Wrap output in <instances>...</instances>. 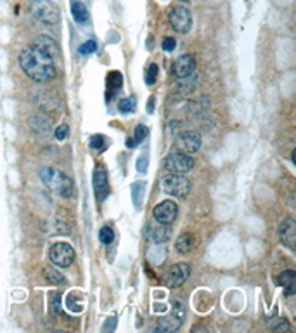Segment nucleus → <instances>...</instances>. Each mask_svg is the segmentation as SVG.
I'll return each mask as SVG.
<instances>
[{
    "label": "nucleus",
    "instance_id": "f257e3e1",
    "mask_svg": "<svg viewBox=\"0 0 296 333\" xmlns=\"http://www.w3.org/2000/svg\"><path fill=\"white\" fill-rule=\"evenodd\" d=\"M19 66L25 71L26 77L31 80L45 83L55 77V63L54 59L38 50L37 47H25L19 52Z\"/></svg>",
    "mask_w": 296,
    "mask_h": 333
},
{
    "label": "nucleus",
    "instance_id": "f03ea898",
    "mask_svg": "<svg viewBox=\"0 0 296 333\" xmlns=\"http://www.w3.org/2000/svg\"><path fill=\"white\" fill-rule=\"evenodd\" d=\"M40 179L43 184L50 189L52 193H55L61 198H71L73 196V182L70 177L66 176L63 170H57L54 166H43L40 169Z\"/></svg>",
    "mask_w": 296,
    "mask_h": 333
},
{
    "label": "nucleus",
    "instance_id": "7ed1b4c3",
    "mask_svg": "<svg viewBox=\"0 0 296 333\" xmlns=\"http://www.w3.org/2000/svg\"><path fill=\"white\" fill-rule=\"evenodd\" d=\"M30 9H31L33 18L38 19L43 25L54 26V25H57L59 19H61V11H59V7L55 6L52 0H33Z\"/></svg>",
    "mask_w": 296,
    "mask_h": 333
},
{
    "label": "nucleus",
    "instance_id": "20e7f679",
    "mask_svg": "<svg viewBox=\"0 0 296 333\" xmlns=\"http://www.w3.org/2000/svg\"><path fill=\"white\" fill-rule=\"evenodd\" d=\"M161 188L170 196L184 198L191 191V181L186 176H182V174H170V176L163 177Z\"/></svg>",
    "mask_w": 296,
    "mask_h": 333
},
{
    "label": "nucleus",
    "instance_id": "39448f33",
    "mask_svg": "<svg viewBox=\"0 0 296 333\" xmlns=\"http://www.w3.org/2000/svg\"><path fill=\"white\" fill-rule=\"evenodd\" d=\"M49 259L55 267L66 269L73 264L75 260V250L71 248V245L65 243V241H59V243L52 245L49 252Z\"/></svg>",
    "mask_w": 296,
    "mask_h": 333
},
{
    "label": "nucleus",
    "instance_id": "423d86ee",
    "mask_svg": "<svg viewBox=\"0 0 296 333\" xmlns=\"http://www.w3.org/2000/svg\"><path fill=\"white\" fill-rule=\"evenodd\" d=\"M168 19H170V25L175 31L179 33H187L193 26V14L187 7L184 6H177L170 11L168 14Z\"/></svg>",
    "mask_w": 296,
    "mask_h": 333
},
{
    "label": "nucleus",
    "instance_id": "0eeeda50",
    "mask_svg": "<svg viewBox=\"0 0 296 333\" xmlns=\"http://www.w3.org/2000/svg\"><path fill=\"white\" fill-rule=\"evenodd\" d=\"M194 160L191 154L186 153H171L165 158V169L171 174H187L189 170H193Z\"/></svg>",
    "mask_w": 296,
    "mask_h": 333
},
{
    "label": "nucleus",
    "instance_id": "6e6552de",
    "mask_svg": "<svg viewBox=\"0 0 296 333\" xmlns=\"http://www.w3.org/2000/svg\"><path fill=\"white\" fill-rule=\"evenodd\" d=\"M201 148V136L194 130H186V132L179 134L175 139V149L186 154L198 153Z\"/></svg>",
    "mask_w": 296,
    "mask_h": 333
},
{
    "label": "nucleus",
    "instance_id": "1a4fd4ad",
    "mask_svg": "<svg viewBox=\"0 0 296 333\" xmlns=\"http://www.w3.org/2000/svg\"><path fill=\"white\" fill-rule=\"evenodd\" d=\"M189 276H191L189 264L179 262V264H175L173 267H170L166 271L165 283H166V287H170V288H179V287H182L187 280H189Z\"/></svg>",
    "mask_w": 296,
    "mask_h": 333
},
{
    "label": "nucleus",
    "instance_id": "9d476101",
    "mask_svg": "<svg viewBox=\"0 0 296 333\" xmlns=\"http://www.w3.org/2000/svg\"><path fill=\"white\" fill-rule=\"evenodd\" d=\"M177 215H179V207L171 200L161 201L153 210V217L158 222H163V224H171V222L177 219Z\"/></svg>",
    "mask_w": 296,
    "mask_h": 333
},
{
    "label": "nucleus",
    "instance_id": "9b49d317",
    "mask_svg": "<svg viewBox=\"0 0 296 333\" xmlns=\"http://www.w3.org/2000/svg\"><path fill=\"white\" fill-rule=\"evenodd\" d=\"M146 236L149 241L153 243H165V241L170 240L171 236V228L170 224H163V222H151V224L146 226Z\"/></svg>",
    "mask_w": 296,
    "mask_h": 333
},
{
    "label": "nucleus",
    "instance_id": "f8f14e48",
    "mask_svg": "<svg viewBox=\"0 0 296 333\" xmlns=\"http://www.w3.org/2000/svg\"><path fill=\"white\" fill-rule=\"evenodd\" d=\"M94 189L97 194V200L104 201L109 194V179H107V170L102 165H97L94 170Z\"/></svg>",
    "mask_w": 296,
    "mask_h": 333
},
{
    "label": "nucleus",
    "instance_id": "ddd939ff",
    "mask_svg": "<svg viewBox=\"0 0 296 333\" xmlns=\"http://www.w3.org/2000/svg\"><path fill=\"white\" fill-rule=\"evenodd\" d=\"M196 70V59L194 56L191 54H184V56H179L173 63V75L177 78H186V77H191Z\"/></svg>",
    "mask_w": 296,
    "mask_h": 333
},
{
    "label": "nucleus",
    "instance_id": "4468645a",
    "mask_svg": "<svg viewBox=\"0 0 296 333\" xmlns=\"http://www.w3.org/2000/svg\"><path fill=\"white\" fill-rule=\"evenodd\" d=\"M33 47H37L38 50H42L43 54H47L52 59H59L61 58V47L57 45V42L52 37H47V35H40V37L35 38Z\"/></svg>",
    "mask_w": 296,
    "mask_h": 333
},
{
    "label": "nucleus",
    "instance_id": "2eb2a0df",
    "mask_svg": "<svg viewBox=\"0 0 296 333\" xmlns=\"http://www.w3.org/2000/svg\"><path fill=\"white\" fill-rule=\"evenodd\" d=\"M279 238H281L282 245H286L287 248H294V243H296V224H294V219L287 217L281 222L279 226Z\"/></svg>",
    "mask_w": 296,
    "mask_h": 333
},
{
    "label": "nucleus",
    "instance_id": "dca6fc26",
    "mask_svg": "<svg viewBox=\"0 0 296 333\" xmlns=\"http://www.w3.org/2000/svg\"><path fill=\"white\" fill-rule=\"evenodd\" d=\"M182 324V319H179L177 316L170 314L168 318H163L159 321L158 324H156L154 330L156 331H161V333H171V331H177L179 328H181Z\"/></svg>",
    "mask_w": 296,
    "mask_h": 333
},
{
    "label": "nucleus",
    "instance_id": "f3484780",
    "mask_svg": "<svg viewBox=\"0 0 296 333\" xmlns=\"http://www.w3.org/2000/svg\"><path fill=\"white\" fill-rule=\"evenodd\" d=\"M279 283L284 287V292H286L287 297L294 295L296 292V274L294 271H284L281 276H279Z\"/></svg>",
    "mask_w": 296,
    "mask_h": 333
},
{
    "label": "nucleus",
    "instance_id": "a211bd4d",
    "mask_svg": "<svg viewBox=\"0 0 296 333\" xmlns=\"http://www.w3.org/2000/svg\"><path fill=\"white\" fill-rule=\"evenodd\" d=\"M196 82H198V77L193 73L191 77H186V78H179V83H177V92L181 96H189L191 92L196 89Z\"/></svg>",
    "mask_w": 296,
    "mask_h": 333
},
{
    "label": "nucleus",
    "instance_id": "6ab92c4d",
    "mask_svg": "<svg viewBox=\"0 0 296 333\" xmlns=\"http://www.w3.org/2000/svg\"><path fill=\"white\" fill-rule=\"evenodd\" d=\"M175 248H177L179 253H189L191 250L194 248V238L189 233H184V235L179 236L177 243H175Z\"/></svg>",
    "mask_w": 296,
    "mask_h": 333
},
{
    "label": "nucleus",
    "instance_id": "aec40b11",
    "mask_svg": "<svg viewBox=\"0 0 296 333\" xmlns=\"http://www.w3.org/2000/svg\"><path fill=\"white\" fill-rule=\"evenodd\" d=\"M122 73H118V71H114V73H109V77H107V101L111 99L113 94H116L120 90V87H122Z\"/></svg>",
    "mask_w": 296,
    "mask_h": 333
},
{
    "label": "nucleus",
    "instance_id": "412c9836",
    "mask_svg": "<svg viewBox=\"0 0 296 333\" xmlns=\"http://www.w3.org/2000/svg\"><path fill=\"white\" fill-rule=\"evenodd\" d=\"M71 14H73V19L77 23H85L87 18H89V11H87V7L82 2L71 4Z\"/></svg>",
    "mask_w": 296,
    "mask_h": 333
},
{
    "label": "nucleus",
    "instance_id": "4be33fe9",
    "mask_svg": "<svg viewBox=\"0 0 296 333\" xmlns=\"http://www.w3.org/2000/svg\"><path fill=\"white\" fill-rule=\"evenodd\" d=\"M132 200L137 208H141L142 200H144V182H135L132 184Z\"/></svg>",
    "mask_w": 296,
    "mask_h": 333
},
{
    "label": "nucleus",
    "instance_id": "5701e85b",
    "mask_svg": "<svg viewBox=\"0 0 296 333\" xmlns=\"http://www.w3.org/2000/svg\"><path fill=\"white\" fill-rule=\"evenodd\" d=\"M171 314L184 321L186 319V305H184L181 300H173V302H171Z\"/></svg>",
    "mask_w": 296,
    "mask_h": 333
},
{
    "label": "nucleus",
    "instance_id": "b1692460",
    "mask_svg": "<svg viewBox=\"0 0 296 333\" xmlns=\"http://www.w3.org/2000/svg\"><path fill=\"white\" fill-rule=\"evenodd\" d=\"M118 109L122 111V113H132V111L135 109V99H132V97L122 99V101L118 102Z\"/></svg>",
    "mask_w": 296,
    "mask_h": 333
},
{
    "label": "nucleus",
    "instance_id": "393cba45",
    "mask_svg": "<svg viewBox=\"0 0 296 333\" xmlns=\"http://www.w3.org/2000/svg\"><path fill=\"white\" fill-rule=\"evenodd\" d=\"M158 65L156 63H153V65H149V68L146 70V83L147 85H153V83L156 82V78H158Z\"/></svg>",
    "mask_w": 296,
    "mask_h": 333
},
{
    "label": "nucleus",
    "instance_id": "a878e982",
    "mask_svg": "<svg viewBox=\"0 0 296 333\" xmlns=\"http://www.w3.org/2000/svg\"><path fill=\"white\" fill-rule=\"evenodd\" d=\"M99 238H101V241H102V243L109 245L111 241L114 240V231L109 228V226H104V228L101 229V231H99Z\"/></svg>",
    "mask_w": 296,
    "mask_h": 333
},
{
    "label": "nucleus",
    "instance_id": "bb28decb",
    "mask_svg": "<svg viewBox=\"0 0 296 333\" xmlns=\"http://www.w3.org/2000/svg\"><path fill=\"white\" fill-rule=\"evenodd\" d=\"M45 276H47V280H49L50 283H54V285H63L66 281L65 276L59 274V272L54 271V269H45Z\"/></svg>",
    "mask_w": 296,
    "mask_h": 333
},
{
    "label": "nucleus",
    "instance_id": "cd10ccee",
    "mask_svg": "<svg viewBox=\"0 0 296 333\" xmlns=\"http://www.w3.org/2000/svg\"><path fill=\"white\" fill-rule=\"evenodd\" d=\"M95 50H97V43H95L94 40H89V42L83 43V45H80L78 52L83 54V56H89L92 52H95Z\"/></svg>",
    "mask_w": 296,
    "mask_h": 333
},
{
    "label": "nucleus",
    "instance_id": "c85d7f7f",
    "mask_svg": "<svg viewBox=\"0 0 296 333\" xmlns=\"http://www.w3.org/2000/svg\"><path fill=\"white\" fill-rule=\"evenodd\" d=\"M68 134H70V129H68V125H59L57 129H55V132H54V136H55V139L57 141H65V139L68 137Z\"/></svg>",
    "mask_w": 296,
    "mask_h": 333
},
{
    "label": "nucleus",
    "instance_id": "c756f323",
    "mask_svg": "<svg viewBox=\"0 0 296 333\" xmlns=\"http://www.w3.org/2000/svg\"><path fill=\"white\" fill-rule=\"evenodd\" d=\"M104 141H106V137L104 136H94L90 139V148L92 149H102Z\"/></svg>",
    "mask_w": 296,
    "mask_h": 333
},
{
    "label": "nucleus",
    "instance_id": "7c9ffc66",
    "mask_svg": "<svg viewBox=\"0 0 296 333\" xmlns=\"http://www.w3.org/2000/svg\"><path fill=\"white\" fill-rule=\"evenodd\" d=\"M52 312L54 314H59L61 312V293H55L52 297Z\"/></svg>",
    "mask_w": 296,
    "mask_h": 333
},
{
    "label": "nucleus",
    "instance_id": "2f4dec72",
    "mask_svg": "<svg viewBox=\"0 0 296 333\" xmlns=\"http://www.w3.org/2000/svg\"><path fill=\"white\" fill-rule=\"evenodd\" d=\"M146 137H147V129H146L144 125H139L137 129H135V137H134V139H135L137 142H142Z\"/></svg>",
    "mask_w": 296,
    "mask_h": 333
},
{
    "label": "nucleus",
    "instance_id": "473e14b6",
    "mask_svg": "<svg viewBox=\"0 0 296 333\" xmlns=\"http://www.w3.org/2000/svg\"><path fill=\"white\" fill-rule=\"evenodd\" d=\"M175 47H177V42H175V38L166 37L165 40H163V50H166V52H171V50H175Z\"/></svg>",
    "mask_w": 296,
    "mask_h": 333
},
{
    "label": "nucleus",
    "instance_id": "72a5a7b5",
    "mask_svg": "<svg viewBox=\"0 0 296 333\" xmlns=\"http://www.w3.org/2000/svg\"><path fill=\"white\" fill-rule=\"evenodd\" d=\"M272 330L274 331H287L289 330V323H287L286 319H279L277 321V324H274V326H272Z\"/></svg>",
    "mask_w": 296,
    "mask_h": 333
},
{
    "label": "nucleus",
    "instance_id": "f704fd0d",
    "mask_svg": "<svg viewBox=\"0 0 296 333\" xmlns=\"http://www.w3.org/2000/svg\"><path fill=\"white\" fill-rule=\"evenodd\" d=\"M147 163H149L147 156H141V158H139V161H137V170H139V172H141V174H146Z\"/></svg>",
    "mask_w": 296,
    "mask_h": 333
},
{
    "label": "nucleus",
    "instance_id": "c9c22d12",
    "mask_svg": "<svg viewBox=\"0 0 296 333\" xmlns=\"http://www.w3.org/2000/svg\"><path fill=\"white\" fill-rule=\"evenodd\" d=\"M114 324H116V319L114 318H109V321H107L106 324H104V330L106 331H111L114 328Z\"/></svg>",
    "mask_w": 296,
    "mask_h": 333
},
{
    "label": "nucleus",
    "instance_id": "e433bc0d",
    "mask_svg": "<svg viewBox=\"0 0 296 333\" xmlns=\"http://www.w3.org/2000/svg\"><path fill=\"white\" fill-rule=\"evenodd\" d=\"M127 146H129V148H135V146H137V141H135V139H127Z\"/></svg>",
    "mask_w": 296,
    "mask_h": 333
},
{
    "label": "nucleus",
    "instance_id": "4c0bfd02",
    "mask_svg": "<svg viewBox=\"0 0 296 333\" xmlns=\"http://www.w3.org/2000/svg\"><path fill=\"white\" fill-rule=\"evenodd\" d=\"M182 4H187V2H191V0H181Z\"/></svg>",
    "mask_w": 296,
    "mask_h": 333
}]
</instances>
